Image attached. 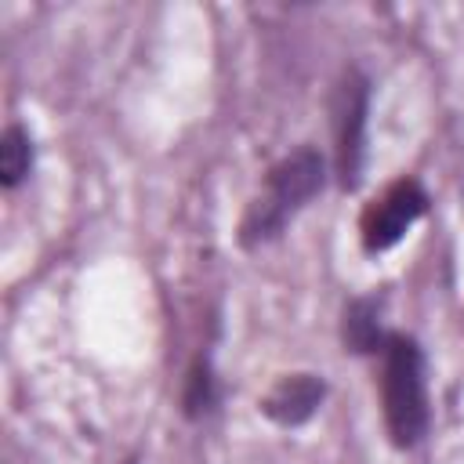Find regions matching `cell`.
Wrapping results in <instances>:
<instances>
[{
    "instance_id": "cell-1",
    "label": "cell",
    "mask_w": 464,
    "mask_h": 464,
    "mask_svg": "<svg viewBox=\"0 0 464 464\" xmlns=\"http://www.w3.org/2000/svg\"><path fill=\"white\" fill-rule=\"evenodd\" d=\"M384 420L395 446L420 442L428 428V392H424V362L410 337H392L384 352Z\"/></svg>"
},
{
    "instance_id": "cell-2",
    "label": "cell",
    "mask_w": 464,
    "mask_h": 464,
    "mask_svg": "<svg viewBox=\"0 0 464 464\" xmlns=\"http://www.w3.org/2000/svg\"><path fill=\"white\" fill-rule=\"evenodd\" d=\"M323 188V160L312 149H297L286 160L276 163L272 178H268V192L265 199H257L243 221V239L257 243L279 232V225L286 221V214H294L297 207H304L315 192Z\"/></svg>"
},
{
    "instance_id": "cell-3",
    "label": "cell",
    "mask_w": 464,
    "mask_h": 464,
    "mask_svg": "<svg viewBox=\"0 0 464 464\" xmlns=\"http://www.w3.org/2000/svg\"><path fill=\"white\" fill-rule=\"evenodd\" d=\"M428 196L417 181H395L388 185L362 214V243L370 250H388L402 239V232L424 214Z\"/></svg>"
},
{
    "instance_id": "cell-4",
    "label": "cell",
    "mask_w": 464,
    "mask_h": 464,
    "mask_svg": "<svg viewBox=\"0 0 464 464\" xmlns=\"http://www.w3.org/2000/svg\"><path fill=\"white\" fill-rule=\"evenodd\" d=\"M337 120V170L344 185H355L359 178V163H362V112H366V91L359 76H348L337 91V105H334Z\"/></svg>"
},
{
    "instance_id": "cell-5",
    "label": "cell",
    "mask_w": 464,
    "mask_h": 464,
    "mask_svg": "<svg viewBox=\"0 0 464 464\" xmlns=\"http://www.w3.org/2000/svg\"><path fill=\"white\" fill-rule=\"evenodd\" d=\"M319 402H323V381H315L312 373H294L272 384V392L261 399V410L276 424H301L315 413Z\"/></svg>"
},
{
    "instance_id": "cell-6",
    "label": "cell",
    "mask_w": 464,
    "mask_h": 464,
    "mask_svg": "<svg viewBox=\"0 0 464 464\" xmlns=\"http://www.w3.org/2000/svg\"><path fill=\"white\" fill-rule=\"evenodd\" d=\"M29 160H33V149H29L25 130L22 127H7L4 138H0V181L4 185H18L29 174Z\"/></svg>"
},
{
    "instance_id": "cell-7",
    "label": "cell",
    "mask_w": 464,
    "mask_h": 464,
    "mask_svg": "<svg viewBox=\"0 0 464 464\" xmlns=\"http://www.w3.org/2000/svg\"><path fill=\"white\" fill-rule=\"evenodd\" d=\"M344 341L355 352H370L377 344V319H373V304L370 301H355L344 312Z\"/></svg>"
}]
</instances>
